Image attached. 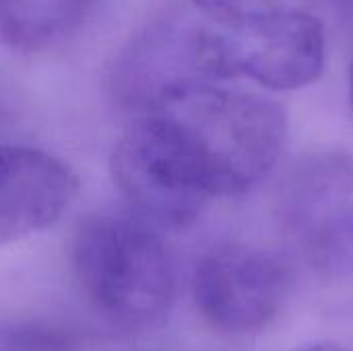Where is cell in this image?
Listing matches in <instances>:
<instances>
[{
    "label": "cell",
    "instance_id": "obj_1",
    "mask_svg": "<svg viewBox=\"0 0 353 351\" xmlns=\"http://www.w3.org/2000/svg\"><path fill=\"white\" fill-rule=\"evenodd\" d=\"M285 134V112L271 97L207 83L137 116L114 145L110 172L134 215L182 230L209 199L265 180Z\"/></svg>",
    "mask_w": 353,
    "mask_h": 351
},
{
    "label": "cell",
    "instance_id": "obj_2",
    "mask_svg": "<svg viewBox=\"0 0 353 351\" xmlns=\"http://www.w3.org/2000/svg\"><path fill=\"white\" fill-rule=\"evenodd\" d=\"M70 263L89 304L122 329L165 321L176 298V271L159 230L134 213H95L72 236Z\"/></svg>",
    "mask_w": 353,
    "mask_h": 351
},
{
    "label": "cell",
    "instance_id": "obj_3",
    "mask_svg": "<svg viewBox=\"0 0 353 351\" xmlns=\"http://www.w3.org/2000/svg\"><path fill=\"white\" fill-rule=\"evenodd\" d=\"M207 48L215 81L248 79L288 91L310 85L325 66V29L298 8L263 4L232 17H209Z\"/></svg>",
    "mask_w": 353,
    "mask_h": 351
},
{
    "label": "cell",
    "instance_id": "obj_4",
    "mask_svg": "<svg viewBox=\"0 0 353 351\" xmlns=\"http://www.w3.org/2000/svg\"><path fill=\"white\" fill-rule=\"evenodd\" d=\"M207 83L217 81L209 66L205 17L196 8L151 19L118 50L108 70L112 99L134 118Z\"/></svg>",
    "mask_w": 353,
    "mask_h": 351
},
{
    "label": "cell",
    "instance_id": "obj_5",
    "mask_svg": "<svg viewBox=\"0 0 353 351\" xmlns=\"http://www.w3.org/2000/svg\"><path fill=\"white\" fill-rule=\"evenodd\" d=\"M283 228L308 267L325 279L353 275V159L343 153L304 157L285 176Z\"/></svg>",
    "mask_w": 353,
    "mask_h": 351
},
{
    "label": "cell",
    "instance_id": "obj_6",
    "mask_svg": "<svg viewBox=\"0 0 353 351\" xmlns=\"http://www.w3.org/2000/svg\"><path fill=\"white\" fill-rule=\"evenodd\" d=\"M288 290L283 263L248 244L211 248L192 275L199 314L225 335H254L267 329L283 310Z\"/></svg>",
    "mask_w": 353,
    "mask_h": 351
},
{
    "label": "cell",
    "instance_id": "obj_7",
    "mask_svg": "<svg viewBox=\"0 0 353 351\" xmlns=\"http://www.w3.org/2000/svg\"><path fill=\"white\" fill-rule=\"evenodd\" d=\"M79 192V180L58 157L0 143V246L54 225Z\"/></svg>",
    "mask_w": 353,
    "mask_h": 351
},
{
    "label": "cell",
    "instance_id": "obj_8",
    "mask_svg": "<svg viewBox=\"0 0 353 351\" xmlns=\"http://www.w3.org/2000/svg\"><path fill=\"white\" fill-rule=\"evenodd\" d=\"M85 0H0V35L14 48L35 50L60 37Z\"/></svg>",
    "mask_w": 353,
    "mask_h": 351
},
{
    "label": "cell",
    "instance_id": "obj_9",
    "mask_svg": "<svg viewBox=\"0 0 353 351\" xmlns=\"http://www.w3.org/2000/svg\"><path fill=\"white\" fill-rule=\"evenodd\" d=\"M188 4H192L199 12L209 14V17H232L263 4H269L271 0H186Z\"/></svg>",
    "mask_w": 353,
    "mask_h": 351
},
{
    "label": "cell",
    "instance_id": "obj_10",
    "mask_svg": "<svg viewBox=\"0 0 353 351\" xmlns=\"http://www.w3.org/2000/svg\"><path fill=\"white\" fill-rule=\"evenodd\" d=\"M300 351H347V350H343L341 345H335V343H314V345L304 348V350H300Z\"/></svg>",
    "mask_w": 353,
    "mask_h": 351
},
{
    "label": "cell",
    "instance_id": "obj_11",
    "mask_svg": "<svg viewBox=\"0 0 353 351\" xmlns=\"http://www.w3.org/2000/svg\"><path fill=\"white\" fill-rule=\"evenodd\" d=\"M350 101H352V108H353V62H352V70H350Z\"/></svg>",
    "mask_w": 353,
    "mask_h": 351
}]
</instances>
